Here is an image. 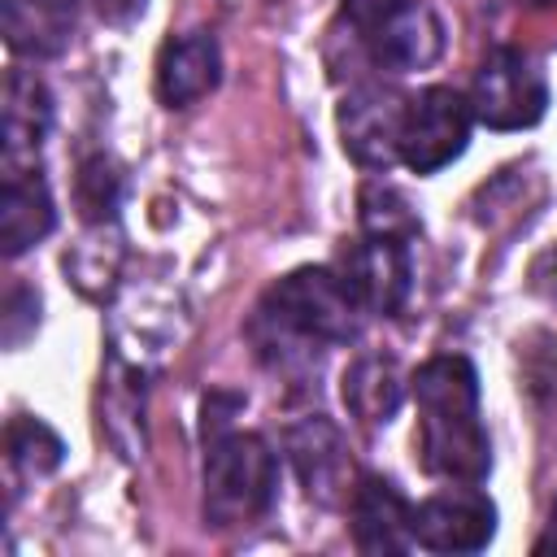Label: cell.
I'll list each match as a JSON object with an SVG mask.
<instances>
[{"mask_svg":"<svg viewBox=\"0 0 557 557\" xmlns=\"http://www.w3.org/2000/svg\"><path fill=\"white\" fill-rule=\"evenodd\" d=\"M418 457L426 474L479 483L492 470V444L479 422V374L466 357L444 352L418 366Z\"/></svg>","mask_w":557,"mask_h":557,"instance_id":"obj_1","label":"cell"},{"mask_svg":"<svg viewBox=\"0 0 557 557\" xmlns=\"http://www.w3.org/2000/svg\"><path fill=\"white\" fill-rule=\"evenodd\" d=\"M357 313L361 305L352 300V292L335 270L305 265L265 292L248 331L261 357L287 370L296 361H313V348L348 344L357 335Z\"/></svg>","mask_w":557,"mask_h":557,"instance_id":"obj_2","label":"cell"},{"mask_svg":"<svg viewBox=\"0 0 557 557\" xmlns=\"http://www.w3.org/2000/svg\"><path fill=\"white\" fill-rule=\"evenodd\" d=\"M278 483V461L270 444L252 431H226L209 440L205 457V518L213 527L252 522L270 509Z\"/></svg>","mask_w":557,"mask_h":557,"instance_id":"obj_3","label":"cell"},{"mask_svg":"<svg viewBox=\"0 0 557 557\" xmlns=\"http://www.w3.org/2000/svg\"><path fill=\"white\" fill-rule=\"evenodd\" d=\"M470 109L492 131H522L535 126L548 109V78L544 70L518 48H492L479 61Z\"/></svg>","mask_w":557,"mask_h":557,"instance_id":"obj_4","label":"cell"},{"mask_svg":"<svg viewBox=\"0 0 557 557\" xmlns=\"http://www.w3.org/2000/svg\"><path fill=\"white\" fill-rule=\"evenodd\" d=\"M470 100H461L453 87H426L405 104L400 126V161L413 174H435L448 161L466 152L470 139Z\"/></svg>","mask_w":557,"mask_h":557,"instance_id":"obj_5","label":"cell"},{"mask_svg":"<svg viewBox=\"0 0 557 557\" xmlns=\"http://www.w3.org/2000/svg\"><path fill=\"white\" fill-rule=\"evenodd\" d=\"M409 535L426 553H479L496 535V505L474 487L426 496L409 513Z\"/></svg>","mask_w":557,"mask_h":557,"instance_id":"obj_6","label":"cell"},{"mask_svg":"<svg viewBox=\"0 0 557 557\" xmlns=\"http://www.w3.org/2000/svg\"><path fill=\"white\" fill-rule=\"evenodd\" d=\"M405 104L392 87H357L339 104V139L344 152L357 165L387 170L400 161V126H405Z\"/></svg>","mask_w":557,"mask_h":557,"instance_id":"obj_7","label":"cell"},{"mask_svg":"<svg viewBox=\"0 0 557 557\" xmlns=\"http://www.w3.org/2000/svg\"><path fill=\"white\" fill-rule=\"evenodd\" d=\"M339 278L352 292V300L361 305V313H396L409 296V252L405 239L392 235H366L352 248H344L339 261Z\"/></svg>","mask_w":557,"mask_h":557,"instance_id":"obj_8","label":"cell"},{"mask_svg":"<svg viewBox=\"0 0 557 557\" xmlns=\"http://www.w3.org/2000/svg\"><path fill=\"white\" fill-rule=\"evenodd\" d=\"M287 457L292 470L300 479V487L309 492V500L318 505H339L344 496H352L348 487V453H344V435L335 431V422L326 418H305L287 431Z\"/></svg>","mask_w":557,"mask_h":557,"instance_id":"obj_9","label":"cell"},{"mask_svg":"<svg viewBox=\"0 0 557 557\" xmlns=\"http://www.w3.org/2000/svg\"><path fill=\"white\" fill-rule=\"evenodd\" d=\"M370 52L383 70H426L444 52V22L422 0H400L370 35Z\"/></svg>","mask_w":557,"mask_h":557,"instance_id":"obj_10","label":"cell"},{"mask_svg":"<svg viewBox=\"0 0 557 557\" xmlns=\"http://www.w3.org/2000/svg\"><path fill=\"white\" fill-rule=\"evenodd\" d=\"M222 78V52L209 30L178 35L157 57V96L165 109H187L200 96H209Z\"/></svg>","mask_w":557,"mask_h":557,"instance_id":"obj_11","label":"cell"},{"mask_svg":"<svg viewBox=\"0 0 557 557\" xmlns=\"http://www.w3.org/2000/svg\"><path fill=\"white\" fill-rule=\"evenodd\" d=\"M348 500H352V544L361 553H405L413 544V535H409L413 509L405 505L396 483L366 474Z\"/></svg>","mask_w":557,"mask_h":557,"instance_id":"obj_12","label":"cell"},{"mask_svg":"<svg viewBox=\"0 0 557 557\" xmlns=\"http://www.w3.org/2000/svg\"><path fill=\"white\" fill-rule=\"evenodd\" d=\"M57 226V209L48 183L35 170H9L0 191V248L4 257H22Z\"/></svg>","mask_w":557,"mask_h":557,"instance_id":"obj_13","label":"cell"},{"mask_svg":"<svg viewBox=\"0 0 557 557\" xmlns=\"http://www.w3.org/2000/svg\"><path fill=\"white\" fill-rule=\"evenodd\" d=\"M78 0H4V39L22 57H57L74 35Z\"/></svg>","mask_w":557,"mask_h":557,"instance_id":"obj_14","label":"cell"},{"mask_svg":"<svg viewBox=\"0 0 557 557\" xmlns=\"http://www.w3.org/2000/svg\"><path fill=\"white\" fill-rule=\"evenodd\" d=\"M52 126V100L44 83L26 70H9L4 78V161L17 165V157H35Z\"/></svg>","mask_w":557,"mask_h":557,"instance_id":"obj_15","label":"cell"},{"mask_svg":"<svg viewBox=\"0 0 557 557\" xmlns=\"http://www.w3.org/2000/svg\"><path fill=\"white\" fill-rule=\"evenodd\" d=\"M344 405L352 418L379 426L400 409V370L392 357L366 352L344 370Z\"/></svg>","mask_w":557,"mask_h":557,"instance_id":"obj_16","label":"cell"},{"mask_svg":"<svg viewBox=\"0 0 557 557\" xmlns=\"http://www.w3.org/2000/svg\"><path fill=\"white\" fill-rule=\"evenodd\" d=\"M4 448H9L13 470L17 474H30V479L57 470L61 466V453H65L61 435L48 422H39V418H13L9 431H4Z\"/></svg>","mask_w":557,"mask_h":557,"instance_id":"obj_17","label":"cell"},{"mask_svg":"<svg viewBox=\"0 0 557 557\" xmlns=\"http://www.w3.org/2000/svg\"><path fill=\"white\" fill-rule=\"evenodd\" d=\"M74 196H78V209H83L87 222H113L117 200H122V174L113 170V161L91 157V161H83V170H78Z\"/></svg>","mask_w":557,"mask_h":557,"instance_id":"obj_18","label":"cell"},{"mask_svg":"<svg viewBox=\"0 0 557 557\" xmlns=\"http://www.w3.org/2000/svg\"><path fill=\"white\" fill-rule=\"evenodd\" d=\"M361 226L366 235H392V239H409L418 231V218L409 213V200L396 187L370 183L361 191Z\"/></svg>","mask_w":557,"mask_h":557,"instance_id":"obj_19","label":"cell"},{"mask_svg":"<svg viewBox=\"0 0 557 557\" xmlns=\"http://www.w3.org/2000/svg\"><path fill=\"white\" fill-rule=\"evenodd\" d=\"M35 322H39V296H35L30 287L13 283V287L4 292V318H0V326H4V344L17 348V344L35 331Z\"/></svg>","mask_w":557,"mask_h":557,"instance_id":"obj_20","label":"cell"},{"mask_svg":"<svg viewBox=\"0 0 557 557\" xmlns=\"http://www.w3.org/2000/svg\"><path fill=\"white\" fill-rule=\"evenodd\" d=\"M239 405H244L239 396H222V392L205 396V409H200V413H205V422H200V426H205V440L226 435V422H231V413H235Z\"/></svg>","mask_w":557,"mask_h":557,"instance_id":"obj_21","label":"cell"},{"mask_svg":"<svg viewBox=\"0 0 557 557\" xmlns=\"http://www.w3.org/2000/svg\"><path fill=\"white\" fill-rule=\"evenodd\" d=\"M400 0H344V13H348V22L357 26V30H374L392 9H396Z\"/></svg>","mask_w":557,"mask_h":557,"instance_id":"obj_22","label":"cell"},{"mask_svg":"<svg viewBox=\"0 0 557 557\" xmlns=\"http://www.w3.org/2000/svg\"><path fill=\"white\" fill-rule=\"evenodd\" d=\"M144 4H148V0H96L100 17H104V22H113V26H126V22H135V17L144 13Z\"/></svg>","mask_w":557,"mask_h":557,"instance_id":"obj_23","label":"cell"},{"mask_svg":"<svg viewBox=\"0 0 557 557\" xmlns=\"http://www.w3.org/2000/svg\"><path fill=\"white\" fill-rule=\"evenodd\" d=\"M535 553H557V500H553V518H548V535H540Z\"/></svg>","mask_w":557,"mask_h":557,"instance_id":"obj_24","label":"cell"},{"mask_svg":"<svg viewBox=\"0 0 557 557\" xmlns=\"http://www.w3.org/2000/svg\"><path fill=\"white\" fill-rule=\"evenodd\" d=\"M535 4H557V0H535Z\"/></svg>","mask_w":557,"mask_h":557,"instance_id":"obj_25","label":"cell"}]
</instances>
